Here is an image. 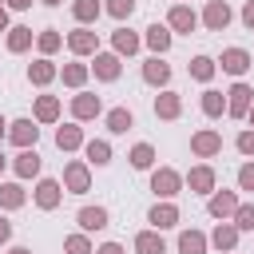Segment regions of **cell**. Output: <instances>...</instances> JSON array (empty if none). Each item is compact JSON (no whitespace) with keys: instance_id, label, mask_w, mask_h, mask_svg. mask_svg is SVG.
<instances>
[{"instance_id":"obj_28","label":"cell","mask_w":254,"mask_h":254,"mask_svg":"<svg viewBox=\"0 0 254 254\" xmlns=\"http://www.w3.org/2000/svg\"><path fill=\"white\" fill-rule=\"evenodd\" d=\"M56 115H60V99H56V95H40V99H36V119H40V123H52Z\"/></svg>"},{"instance_id":"obj_41","label":"cell","mask_w":254,"mask_h":254,"mask_svg":"<svg viewBox=\"0 0 254 254\" xmlns=\"http://www.w3.org/2000/svg\"><path fill=\"white\" fill-rule=\"evenodd\" d=\"M238 187H242V190H254V163L238 167Z\"/></svg>"},{"instance_id":"obj_1","label":"cell","mask_w":254,"mask_h":254,"mask_svg":"<svg viewBox=\"0 0 254 254\" xmlns=\"http://www.w3.org/2000/svg\"><path fill=\"white\" fill-rule=\"evenodd\" d=\"M179 187H183V179H179V171H171V167H159V171L151 175V190L163 194V198L179 194Z\"/></svg>"},{"instance_id":"obj_9","label":"cell","mask_w":254,"mask_h":254,"mask_svg":"<svg viewBox=\"0 0 254 254\" xmlns=\"http://www.w3.org/2000/svg\"><path fill=\"white\" fill-rule=\"evenodd\" d=\"M234 210H238V198H234L230 190L210 194V214H214V218H234Z\"/></svg>"},{"instance_id":"obj_18","label":"cell","mask_w":254,"mask_h":254,"mask_svg":"<svg viewBox=\"0 0 254 254\" xmlns=\"http://www.w3.org/2000/svg\"><path fill=\"white\" fill-rule=\"evenodd\" d=\"M210 242H214L218 250H234V242H238V226H234V222H218L214 234H210Z\"/></svg>"},{"instance_id":"obj_42","label":"cell","mask_w":254,"mask_h":254,"mask_svg":"<svg viewBox=\"0 0 254 254\" xmlns=\"http://www.w3.org/2000/svg\"><path fill=\"white\" fill-rule=\"evenodd\" d=\"M238 151L242 155H254V131H242L238 135Z\"/></svg>"},{"instance_id":"obj_49","label":"cell","mask_w":254,"mask_h":254,"mask_svg":"<svg viewBox=\"0 0 254 254\" xmlns=\"http://www.w3.org/2000/svg\"><path fill=\"white\" fill-rule=\"evenodd\" d=\"M0 139H4V115H0Z\"/></svg>"},{"instance_id":"obj_3","label":"cell","mask_w":254,"mask_h":254,"mask_svg":"<svg viewBox=\"0 0 254 254\" xmlns=\"http://www.w3.org/2000/svg\"><path fill=\"white\" fill-rule=\"evenodd\" d=\"M190 151L202 155V159H210V155L222 151V135H218V131H198V135L190 139Z\"/></svg>"},{"instance_id":"obj_26","label":"cell","mask_w":254,"mask_h":254,"mask_svg":"<svg viewBox=\"0 0 254 254\" xmlns=\"http://www.w3.org/2000/svg\"><path fill=\"white\" fill-rule=\"evenodd\" d=\"M28 79H32L36 87H44V83H52V79H56V67H52V60H36V64L28 67Z\"/></svg>"},{"instance_id":"obj_22","label":"cell","mask_w":254,"mask_h":254,"mask_svg":"<svg viewBox=\"0 0 254 254\" xmlns=\"http://www.w3.org/2000/svg\"><path fill=\"white\" fill-rule=\"evenodd\" d=\"M187 183H190V190L206 194V190H214V171H210V167H194V171L187 175Z\"/></svg>"},{"instance_id":"obj_14","label":"cell","mask_w":254,"mask_h":254,"mask_svg":"<svg viewBox=\"0 0 254 254\" xmlns=\"http://www.w3.org/2000/svg\"><path fill=\"white\" fill-rule=\"evenodd\" d=\"M143 79H147V83H155V87H163V83L171 79V67L155 56V60H147V64H143Z\"/></svg>"},{"instance_id":"obj_44","label":"cell","mask_w":254,"mask_h":254,"mask_svg":"<svg viewBox=\"0 0 254 254\" xmlns=\"http://www.w3.org/2000/svg\"><path fill=\"white\" fill-rule=\"evenodd\" d=\"M95 254H123V246H119V242H103Z\"/></svg>"},{"instance_id":"obj_39","label":"cell","mask_w":254,"mask_h":254,"mask_svg":"<svg viewBox=\"0 0 254 254\" xmlns=\"http://www.w3.org/2000/svg\"><path fill=\"white\" fill-rule=\"evenodd\" d=\"M107 12H111L115 20H127V16L135 12V0H107Z\"/></svg>"},{"instance_id":"obj_38","label":"cell","mask_w":254,"mask_h":254,"mask_svg":"<svg viewBox=\"0 0 254 254\" xmlns=\"http://www.w3.org/2000/svg\"><path fill=\"white\" fill-rule=\"evenodd\" d=\"M222 107H226L222 103V91H202V111L206 115H222Z\"/></svg>"},{"instance_id":"obj_40","label":"cell","mask_w":254,"mask_h":254,"mask_svg":"<svg viewBox=\"0 0 254 254\" xmlns=\"http://www.w3.org/2000/svg\"><path fill=\"white\" fill-rule=\"evenodd\" d=\"M64 250H67V254H91V242H87L83 234H71V238L64 242Z\"/></svg>"},{"instance_id":"obj_15","label":"cell","mask_w":254,"mask_h":254,"mask_svg":"<svg viewBox=\"0 0 254 254\" xmlns=\"http://www.w3.org/2000/svg\"><path fill=\"white\" fill-rule=\"evenodd\" d=\"M179 111H183V103H179L175 91H163V95L155 99V115H159V119H179Z\"/></svg>"},{"instance_id":"obj_6","label":"cell","mask_w":254,"mask_h":254,"mask_svg":"<svg viewBox=\"0 0 254 254\" xmlns=\"http://www.w3.org/2000/svg\"><path fill=\"white\" fill-rule=\"evenodd\" d=\"M250 64H254V60H250V52H242V48H226V52H222V71H230V75H242Z\"/></svg>"},{"instance_id":"obj_47","label":"cell","mask_w":254,"mask_h":254,"mask_svg":"<svg viewBox=\"0 0 254 254\" xmlns=\"http://www.w3.org/2000/svg\"><path fill=\"white\" fill-rule=\"evenodd\" d=\"M0 32H8V8L0 4Z\"/></svg>"},{"instance_id":"obj_5","label":"cell","mask_w":254,"mask_h":254,"mask_svg":"<svg viewBox=\"0 0 254 254\" xmlns=\"http://www.w3.org/2000/svg\"><path fill=\"white\" fill-rule=\"evenodd\" d=\"M202 24H206L210 32H222V28L230 24V8H226L222 0H210V4H206V12H202Z\"/></svg>"},{"instance_id":"obj_51","label":"cell","mask_w":254,"mask_h":254,"mask_svg":"<svg viewBox=\"0 0 254 254\" xmlns=\"http://www.w3.org/2000/svg\"><path fill=\"white\" fill-rule=\"evenodd\" d=\"M44 4H60V0H44Z\"/></svg>"},{"instance_id":"obj_36","label":"cell","mask_w":254,"mask_h":254,"mask_svg":"<svg viewBox=\"0 0 254 254\" xmlns=\"http://www.w3.org/2000/svg\"><path fill=\"white\" fill-rule=\"evenodd\" d=\"M36 44H40V52H44V56H52L64 40H60V32H52V28H48V32H40V36H36Z\"/></svg>"},{"instance_id":"obj_48","label":"cell","mask_w":254,"mask_h":254,"mask_svg":"<svg viewBox=\"0 0 254 254\" xmlns=\"http://www.w3.org/2000/svg\"><path fill=\"white\" fill-rule=\"evenodd\" d=\"M8 254H32V250H24V246H12V250H8Z\"/></svg>"},{"instance_id":"obj_29","label":"cell","mask_w":254,"mask_h":254,"mask_svg":"<svg viewBox=\"0 0 254 254\" xmlns=\"http://www.w3.org/2000/svg\"><path fill=\"white\" fill-rule=\"evenodd\" d=\"M71 16H75L79 24H91V20L99 16V0H71Z\"/></svg>"},{"instance_id":"obj_2","label":"cell","mask_w":254,"mask_h":254,"mask_svg":"<svg viewBox=\"0 0 254 254\" xmlns=\"http://www.w3.org/2000/svg\"><path fill=\"white\" fill-rule=\"evenodd\" d=\"M226 95H230V99H226V111H230L234 119H242V115H250V107H254V103H250V95H254V91H250L246 83H234V87H230Z\"/></svg>"},{"instance_id":"obj_35","label":"cell","mask_w":254,"mask_h":254,"mask_svg":"<svg viewBox=\"0 0 254 254\" xmlns=\"http://www.w3.org/2000/svg\"><path fill=\"white\" fill-rule=\"evenodd\" d=\"M234 226H238V230H254V202H238V210H234Z\"/></svg>"},{"instance_id":"obj_20","label":"cell","mask_w":254,"mask_h":254,"mask_svg":"<svg viewBox=\"0 0 254 254\" xmlns=\"http://www.w3.org/2000/svg\"><path fill=\"white\" fill-rule=\"evenodd\" d=\"M79 143H83V131H79L75 123H67V127L56 131V147H60V151H75Z\"/></svg>"},{"instance_id":"obj_46","label":"cell","mask_w":254,"mask_h":254,"mask_svg":"<svg viewBox=\"0 0 254 254\" xmlns=\"http://www.w3.org/2000/svg\"><path fill=\"white\" fill-rule=\"evenodd\" d=\"M8 8H16V12H24V8H32V0H8Z\"/></svg>"},{"instance_id":"obj_8","label":"cell","mask_w":254,"mask_h":254,"mask_svg":"<svg viewBox=\"0 0 254 254\" xmlns=\"http://www.w3.org/2000/svg\"><path fill=\"white\" fill-rule=\"evenodd\" d=\"M99 107H103V103H99V95H87V91L71 99V115H75V119H95V115H99Z\"/></svg>"},{"instance_id":"obj_33","label":"cell","mask_w":254,"mask_h":254,"mask_svg":"<svg viewBox=\"0 0 254 254\" xmlns=\"http://www.w3.org/2000/svg\"><path fill=\"white\" fill-rule=\"evenodd\" d=\"M87 159H91L95 167H103V163H111V147H107L103 139H91V143H87Z\"/></svg>"},{"instance_id":"obj_16","label":"cell","mask_w":254,"mask_h":254,"mask_svg":"<svg viewBox=\"0 0 254 254\" xmlns=\"http://www.w3.org/2000/svg\"><path fill=\"white\" fill-rule=\"evenodd\" d=\"M36 202H40L44 210L60 206V183H56V179H44V183L36 187Z\"/></svg>"},{"instance_id":"obj_13","label":"cell","mask_w":254,"mask_h":254,"mask_svg":"<svg viewBox=\"0 0 254 254\" xmlns=\"http://www.w3.org/2000/svg\"><path fill=\"white\" fill-rule=\"evenodd\" d=\"M36 135H40V127H32V119H16V123H12V143H16V147L28 151V147L36 143Z\"/></svg>"},{"instance_id":"obj_12","label":"cell","mask_w":254,"mask_h":254,"mask_svg":"<svg viewBox=\"0 0 254 254\" xmlns=\"http://www.w3.org/2000/svg\"><path fill=\"white\" fill-rule=\"evenodd\" d=\"M95 75L99 79H119V56L115 52H95Z\"/></svg>"},{"instance_id":"obj_27","label":"cell","mask_w":254,"mask_h":254,"mask_svg":"<svg viewBox=\"0 0 254 254\" xmlns=\"http://www.w3.org/2000/svg\"><path fill=\"white\" fill-rule=\"evenodd\" d=\"M0 206H4V210L24 206V187H20V183H4V187H0Z\"/></svg>"},{"instance_id":"obj_52","label":"cell","mask_w":254,"mask_h":254,"mask_svg":"<svg viewBox=\"0 0 254 254\" xmlns=\"http://www.w3.org/2000/svg\"><path fill=\"white\" fill-rule=\"evenodd\" d=\"M0 171H4V155H0Z\"/></svg>"},{"instance_id":"obj_4","label":"cell","mask_w":254,"mask_h":254,"mask_svg":"<svg viewBox=\"0 0 254 254\" xmlns=\"http://www.w3.org/2000/svg\"><path fill=\"white\" fill-rule=\"evenodd\" d=\"M64 183H67L71 194H83V190L91 187V175H87L83 163H67V167H64Z\"/></svg>"},{"instance_id":"obj_31","label":"cell","mask_w":254,"mask_h":254,"mask_svg":"<svg viewBox=\"0 0 254 254\" xmlns=\"http://www.w3.org/2000/svg\"><path fill=\"white\" fill-rule=\"evenodd\" d=\"M151 163H155V151H151V143H135V147H131V167H135V171H147Z\"/></svg>"},{"instance_id":"obj_21","label":"cell","mask_w":254,"mask_h":254,"mask_svg":"<svg viewBox=\"0 0 254 254\" xmlns=\"http://www.w3.org/2000/svg\"><path fill=\"white\" fill-rule=\"evenodd\" d=\"M12 167H16L20 179H32V175H40V155H36V151H20Z\"/></svg>"},{"instance_id":"obj_17","label":"cell","mask_w":254,"mask_h":254,"mask_svg":"<svg viewBox=\"0 0 254 254\" xmlns=\"http://www.w3.org/2000/svg\"><path fill=\"white\" fill-rule=\"evenodd\" d=\"M75 218H79L83 230H103V226H107V210H103V206H83Z\"/></svg>"},{"instance_id":"obj_25","label":"cell","mask_w":254,"mask_h":254,"mask_svg":"<svg viewBox=\"0 0 254 254\" xmlns=\"http://www.w3.org/2000/svg\"><path fill=\"white\" fill-rule=\"evenodd\" d=\"M115 56H131V52H139V36L135 32H127V28H115Z\"/></svg>"},{"instance_id":"obj_7","label":"cell","mask_w":254,"mask_h":254,"mask_svg":"<svg viewBox=\"0 0 254 254\" xmlns=\"http://www.w3.org/2000/svg\"><path fill=\"white\" fill-rule=\"evenodd\" d=\"M167 24L175 28V32H194V24H198V16L187 8V4H175L171 8V16H167Z\"/></svg>"},{"instance_id":"obj_23","label":"cell","mask_w":254,"mask_h":254,"mask_svg":"<svg viewBox=\"0 0 254 254\" xmlns=\"http://www.w3.org/2000/svg\"><path fill=\"white\" fill-rule=\"evenodd\" d=\"M179 254H206V238L198 230H183L179 234Z\"/></svg>"},{"instance_id":"obj_43","label":"cell","mask_w":254,"mask_h":254,"mask_svg":"<svg viewBox=\"0 0 254 254\" xmlns=\"http://www.w3.org/2000/svg\"><path fill=\"white\" fill-rule=\"evenodd\" d=\"M242 24L254 28V0H246V8H242Z\"/></svg>"},{"instance_id":"obj_50","label":"cell","mask_w":254,"mask_h":254,"mask_svg":"<svg viewBox=\"0 0 254 254\" xmlns=\"http://www.w3.org/2000/svg\"><path fill=\"white\" fill-rule=\"evenodd\" d=\"M250 123H254V107H250Z\"/></svg>"},{"instance_id":"obj_45","label":"cell","mask_w":254,"mask_h":254,"mask_svg":"<svg viewBox=\"0 0 254 254\" xmlns=\"http://www.w3.org/2000/svg\"><path fill=\"white\" fill-rule=\"evenodd\" d=\"M8 238H12V222H8V218H0V242H8Z\"/></svg>"},{"instance_id":"obj_24","label":"cell","mask_w":254,"mask_h":254,"mask_svg":"<svg viewBox=\"0 0 254 254\" xmlns=\"http://www.w3.org/2000/svg\"><path fill=\"white\" fill-rule=\"evenodd\" d=\"M147 48H151L155 56L167 52V48H171V32H167L163 24H151V28H147Z\"/></svg>"},{"instance_id":"obj_19","label":"cell","mask_w":254,"mask_h":254,"mask_svg":"<svg viewBox=\"0 0 254 254\" xmlns=\"http://www.w3.org/2000/svg\"><path fill=\"white\" fill-rule=\"evenodd\" d=\"M135 250H139V254H167L159 230H143V234H135Z\"/></svg>"},{"instance_id":"obj_34","label":"cell","mask_w":254,"mask_h":254,"mask_svg":"<svg viewBox=\"0 0 254 254\" xmlns=\"http://www.w3.org/2000/svg\"><path fill=\"white\" fill-rule=\"evenodd\" d=\"M190 75L206 83V79L214 75V60H206V56H194V60H190Z\"/></svg>"},{"instance_id":"obj_37","label":"cell","mask_w":254,"mask_h":254,"mask_svg":"<svg viewBox=\"0 0 254 254\" xmlns=\"http://www.w3.org/2000/svg\"><path fill=\"white\" fill-rule=\"evenodd\" d=\"M83 79H87V67H83V64H67V67H64V83H67V87H79Z\"/></svg>"},{"instance_id":"obj_30","label":"cell","mask_w":254,"mask_h":254,"mask_svg":"<svg viewBox=\"0 0 254 254\" xmlns=\"http://www.w3.org/2000/svg\"><path fill=\"white\" fill-rule=\"evenodd\" d=\"M131 123H135V119H131V111H127V107H111V111H107V127H111L115 135H123Z\"/></svg>"},{"instance_id":"obj_11","label":"cell","mask_w":254,"mask_h":254,"mask_svg":"<svg viewBox=\"0 0 254 254\" xmlns=\"http://www.w3.org/2000/svg\"><path fill=\"white\" fill-rule=\"evenodd\" d=\"M67 48H71L75 56H91V52H95V32H91V28L71 32V36H67Z\"/></svg>"},{"instance_id":"obj_10","label":"cell","mask_w":254,"mask_h":254,"mask_svg":"<svg viewBox=\"0 0 254 254\" xmlns=\"http://www.w3.org/2000/svg\"><path fill=\"white\" fill-rule=\"evenodd\" d=\"M147 222H151L155 230H167V226H175V222H179V206H171V202H163V206H151Z\"/></svg>"},{"instance_id":"obj_32","label":"cell","mask_w":254,"mask_h":254,"mask_svg":"<svg viewBox=\"0 0 254 254\" xmlns=\"http://www.w3.org/2000/svg\"><path fill=\"white\" fill-rule=\"evenodd\" d=\"M32 44V28H8V52H24Z\"/></svg>"}]
</instances>
